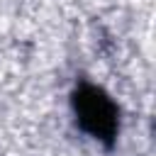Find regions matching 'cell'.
Masks as SVG:
<instances>
[{"label":"cell","instance_id":"6da1fadb","mask_svg":"<svg viewBox=\"0 0 156 156\" xmlns=\"http://www.w3.org/2000/svg\"><path fill=\"white\" fill-rule=\"evenodd\" d=\"M71 107L78 127L88 136H93L105 146L115 144L119 132V110L100 85H93L88 80L78 83L71 95Z\"/></svg>","mask_w":156,"mask_h":156}]
</instances>
